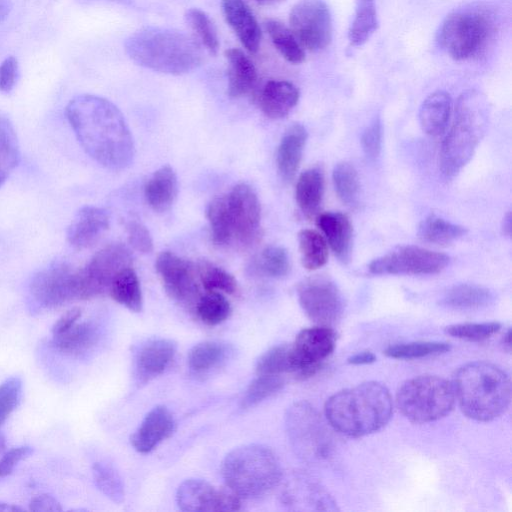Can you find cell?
I'll use <instances>...</instances> for the list:
<instances>
[{
  "label": "cell",
  "instance_id": "62",
  "mask_svg": "<svg viewBox=\"0 0 512 512\" xmlns=\"http://www.w3.org/2000/svg\"><path fill=\"white\" fill-rule=\"evenodd\" d=\"M6 449V438L3 433H0V455L4 453Z\"/></svg>",
  "mask_w": 512,
  "mask_h": 512
},
{
  "label": "cell",
  "instance_id": "28",
  "mask_svg": "<svg viewBox=\"0 0 512 512\" xmlns=\"http://www.w3.org/2000/svg\"><path fill=\"white\" fill-rule=\"evenodd\" d=\"M452 100L442 90L428 95L419 110V122L422 130L431 136H439L446 130L451 114Z\"/></svg>",
  "mask_w": 512,
  "mask_h": 512
},
{
  "label": "cell",
  "instance_id": "27",
  "mask_svg": "<svg viewBox=\"0 0 512 512\" xmlns=\"http://www.w3.org/2000/svg\"><path fill=\"white\" fill-rule=\"evenodd\" d=\"M144 192L147 203L155 212L168 211L178 193V180L173 168L165 165L155 171L146 183Z\"/></svg>",
  "mask_w": 512,
  "mask_h": 512
},
{
  "label": "cell",
  "instance_id": "13",
  "mask_svg": "<svg viewBox=\"0 0 512 512\" xmlns=\"http://www.w3.org/2000/svg\"><path fill=\"white\" fill-rule=\"evenodd\" d=\"M298 301L307 317L317 325L331 327L343 313V300L335 283L327 277L314 276L297 288Z\"/></svg>",
  "mask_w": 512,
  "mask_h": 512
},
{
  "label": "cell",
  "instance_id": "38",
  "mask_svg": "<svg viewBox=\"0 0 512 512\" xmlns=\"http://www.w3.org/2000/svg\"><path fill=\"white\" fill-rule=\"evenodd\" d=\"M20 160L16 132L10 120L0 113V187Z\"/></svg>",
  "mask_w": 512,
  "mask_h": 512
},
{
  "label": "cell",
  "instance_id": "59",
  "mask_svg": "<svg viewBox=\"0 0 512 512\" xmlns=\"http://www.w3.org/2000/svg\"><path fill=\"white\" fill-rule=\"evenodd\" d=\"M512 216H511V212H507V214L504 216L503 218V222H502V230H503V233L510 237L511 235V230H512Z\"/></svg>",
  "mask_w": 512,
  "mask_h": 512
},
{
  "label": "cell",
  "instance_id": "36",
  "mask_svg": "<svg viewBox=\"0 0 512 512\" xmlns=\"http://www.w3.org/2000/svg\"><path fill=\"white\" fill-rule=\"evenodd\" d=\"M355 15L348 30L352 46H361L369 40L378 28L375 0H355Z\"/></svg>",
  "mask_w": 512,
  "mask_h": 512
},
{
  "label": "cell",
  "instance_id": "48",
  "mask_svg": "<svg viewBox=\"0 0 512 512\" xmlns=\"http://www.w3.org/2000/svg\"><path fill=\"white\" fill-rule=\"evenodd\" d=\"M256 269L262 275L271 278L286 276L290 270L287 251L280 246L266 247L257 259Z\"/></svg>",
  "mask_w": 512,
  "mask_h": 512
},
{
  "label": "cell",
  "instance_id": "60",
  "mask_svg": "<svg viewBox=\"0 0 512 512\" xmlns=\"http://www.w3.org/2000/svg\"><path fill=\"white\" fill-rule=\"evenodd\" d=\"M24 509L10 503L0 502V512H21Z\"/></svg>",
  "mask_w": 512,
  "mask_h": 512
},
{
  "label": "cell",
  "instance_id": "22",
  "mask_svg": "<svg viewBox=\"0 0 512 512\" xmlns=\"http://www.w3.org/2000/svg\"><path fill=\"white\" fill-rule=\"evenodd\" d=\"M224 17L244 48L254 54L259 50L262 32L250 9L243 0H221Z\"/></svg>",
  "mask_w": 512,
  "mask_h": 512
},
{
  "label": "cell",
  "instance_id": "31",
  "mask_svg": "<svg viewBox=\"0 0 512 512\" xmlns=\"http://www.w3.org/2000/svg\"><path fill=\"white\" fill-rule=\"evenodd\" d=\"M230 347L220 341H204L194 345L188 353V366L195 374H206L218 368L229 358Z\"/></svg>",
  "mask_w": 512,
  "mask_h": 512
},
{
  "label": "cell",
  "instance_id": "49",
  "mask_svg": "<svg viewBox=\"0 0 512 512\" xmlns=\"http://www.w3.org/2000/svg\"><path fill=\"white\" fill-rule=\"evenodd\" d=\"M500 329L501 324L498 322H485L453 324L447 326L445 331L450 336L458 339L480 342L490 338Z\"/></svg>",
  "mask_w": 512,
  "mask_h": 512
},
{
  "label": "cell",
  "instance_id": "1",
  "mask_svg": "<svg viewBox=\"0 0 512 512\" xmlns=\"http://www.w3.org/2000/svg\"><path fill=\"white\" fill-rule=\"evenodd\" d=\"M67 119L84 151L110 170H123L134 159L133 137L121 111L96 95L75 96L66 106Z\"/></svg>",
  "mask_w": 512,
  "mask_h": 512
},
{
  "label": "cell",
  "instance_id": "2",
  "mask_svg": "<svg viewBox=\"0 0 512 512\" xmlns=\"http://www.w3.org/2000/svg\"><path fill=\"white\" fill-rule=\"evenodd\" d=\"M393 413L387 387L367 381L333 394L325 404L330 426L349 437H361L383 428Z\"/></svg>",
  "mask_w": 512,
  "mask_h": 512
},
{
  "label": "cell",
  "instance_id": "16",
  "mask_svg": "<svg viewBox=\"0 0 512 512\" xmlns=\"http://www.w3.org/2000/svg\"><path fill=\"white\" fill-rule=\"evenodd\" d=\"M240 498L227 486L216 488L202 479L185 480L176 493L179 509L189 512L237 511Z\"/></svg>",
  "mask_w": 512,
  "mask_h": 512
},
{
  "label": "cell",
  "instance_id": "56",
  "mask_svg": "<svg viewBox=\"0 0 512 512\" xmlns=\"http://www.w3.org/2000/svg\"><path fill=\"white\" fill-rule=\"evenodd\" d=\"M82 315V310L79 307H73L67 310L61 317L54 323L52 327L53 336L59 335L71 326H73Z\"/></svg>",
  "mask_w": 512,
  "mask_h": 512
},
{
  "label": "cell",
  "instance_id": "5",
  "mask_svg": "<svg viewBox=\"0 0 512 512\" xmlns=\"http://www.w3.org/2000/svg\"><path fill=\"white\" fill-rule=\"evenodd\" d=\"M498 30V17L486 3H472L449 13L438 32L441 48L454 60L478 58Z\"/></svg>",
  "mask_w": 512,
  "mask_h": 512
},
{
  "label": "cell",
  "instance_id": "26",
  "mask_svg": "<svg viewBox=\"0 0 512 512\" xmlns=\"http://www.w3.org/2000/svg\"><path fill=\"white\" fill-rule=\"evenodd\" d=\"M227 61L228 94L239 98L249 93L257 82V70L251 59L238 48L225 51Z\"/></svg>",
  "mask_w": 512,
  "mask_h": 512
},
{
  "label": "cell",
  "instance_id": "11",
  "mask_svg": "<svg viewBox=\"0 0 512 512\" xmlns=\"http://www.w3.org/2000/svg\"><path fill=\"white\" fill-rule=\"evenodd\" d=\"M449 260L444 253L406 245L374 259L368 269L375 275H431L444 270Z\"/></svg>",
  "mask_w": 512,
  "mask_h": 512
},
{
  "label": "cell",
  "instance_id": "14",
  "mask_svg": "<svg viewBox=\"0 0 512 512\" xmlns=\"http://www.w3.org/2000/svg\"><path fill=\"white\" fill-rule=\"evenodd\" d=\"M335 345L336 333L331 327L317 325L301 330L290 345L291 373L301 378L314 375Z\"/></svg>",
  "mask_w": 512,
  "mask_h": 512
},
{
  "label": "cell",
  "instance_id": "41",
  "mask_svg": "<svg viewBox=\"0 0 512 512\" xmlns=\"http://www.w3.org/2000/svg\"><path fill=\"white\" fill-rule=\"evenodd\" d=\"M451 346L440 341H417L390 345L384 354L394 359H418L431 355H439L450 350Z\"/></svg>",
  "mask_w": 512,
  "mask_h": 512
},
{
  "label": "cell",
  "instance_id": "35",
  "mask_svg": "<svg viewBox=\"0 0 512 512\" xmlns=\"http://www.w3.org/2000/svg\"><path fill=\"white\" fill-rule=\"evenodd\" d=\"M264 26L274 47L286 61L292 64H300L305 60L304 48L290 28L275 19L266 20Z\"/></svg>",
  "mask_w": 512,
  "mask_h": 512
},
{
  "label": "cell",
  "instance_id": "50",
  "mask_svg": "<svg viewBox=\"0 0 512 512\" xmlns=\"http://www.w3.org/2000/svg\"><path fill=\"white\" fill-rule=\"evenodd\" d=\"M22 396V380L17 376L0 384V427L18 406Z\"/></svg>",
  "mask_w": 512,
  "mask_h": 512
},
{
  "label": "cell",
  "instance_id": "34",
  "mask_svg": "<svg viewBox=\"0 0 512 512\" xmlns=\"http://www.w3.org/2000/svg\"><path fill=\"white\" fill-rule=\"evenodd\" d=\"M467 230L465 227L454 224L434 214L426 217L418 229L419 238L435 245L446 246L463 237Z\"/></svg>",
  "mask_w": 512,
  "mask_h": 512
},
{
  "label": "cell",
  "instance_id": "32",
  "mask_svg": "<svg viewBox=\"0 0 512 512\" xmlns=\"http://www.w3.org/2000/svg\"><path fill=\"white\" fill-rule=\"evenodd\" d=\"M98 340V329L92 322H76L65 332L53 336L54 346L61 352L80 355L91 349Z\"/></svg>",
  "mask_w": 512,
  "mask_h": 512
},
{
  "label": "cell",
  "instance_id": "39",
  "mask_svg": "<svg viewBox=\"0 0 512 512\" xmlns=\"http://www.w3.org/2000/svg\"><path fill=\"white\" fill-rule=\"evenodd\" d=\"M198 318L206 325L215 326L224 322L231 313L226 297L218 291H206L195 304Z\"/></svg>",
  "mask_w": 512,
  "mask_h": 512
},
{
  "label": "cell",
  "instance_id": "53",
  "mask_svg": "<svg viewBox=\"0 0 512 512\" xmlns=\"http://www.w3.org/2000/svg\"><path fill=\"white\" fill-rule=\"evenodd\" d=\"M32 452L29 446H19L3 453L0 457V478L10 475L18 463Z\"/></svg>",
  "mask_w": 512,
  "mask_h": 512
},
{
  "label": "cell",
  "instance_id": "63",
  "mask_svg": "<svg viewBox=\"0 0 512 512\" xmlns=\"http://www.w3.org/2000/svg\"><path fill=\"white\" fill-rule=\"evenodd\" d=\"M260 4H264V5H272V4H276V3H279L283 0H254Z\"/></svg>",
  "mask_w": 512,
  "mask_h": 512
},
{
  "label": "cell",
  "instance_id": "23",
  "mask_svg": "<svg viewBox=\"0 0 512 512\" xmlns=\"http://www.w3.org/2000/svg\"><path fill=\"white\" fill-rule=\"evenodd\" d=\"M316 224L336 257L343 263L348 262L353 239V228L349 218L340 212H324L317 216Z\"/></svg>",
  "mask_w": 512,
  "mask_h": 512
},
{
  "label": "cell",
  "instance_id": "20",
  "mask_svg": "<svg viewBox=\"0 0 512 512\" xmlns=\"http://www.w3.org/2000/svg\"><path fill=\"white\" fill-rule=\"evenodd\" d=\"M109 225L110 217L105 209L84 206L68 226L67 241L78 250L90 248L100 240Z\"/></svg>",
  "mask_w": 512,
  "mask_h": 512
},
{
  "label": "cell",
  "instance_id": "54",
  "mask_svg": "<svg viewBox=\"0 0 512 512\" xmlns=\"http://www.w3.org/2000/svg\"><path fill=\"white\" fill-rule=\"evenodd\" d=\"M19 66L14 56H9L0 64V91L3 93L10 92L18 78Z\"/></svg>",
  "mask_w": 512,
  "mask_h": 512
},
{
  "label": "cell",
  "instance_id": "25",
  "mask_svg": "<svg viewBox=\"0 0 512 512\" xmlns=\"http://www.w3.org/2000/svg\"><path fill=\"white\" fill-rule=\"evenodd\" d=\"M259 100L261 109L268 118L281 119L297 105L299 90L289 81L271 80L263 87Z\"/></svg>",
  "mask_w": 512,
  "mask_h": 512
},
{
  "label": "cell",
  "instance_id": "37",
  "mask_svg": "<svg viewBox=\"0 0 512 512\" xmlns=\"http://www.w3.org/2000/svg\"><path fill=\"white\" fill-rule=\"evenodd\" d=\"M298 243L305 269L312 271L326 264L328 244L322 234L312 229H303L298 233Z\"/></svg>",
  "mask_w": 512,
  "mask_h": 512
},
{
  "label": "cell",
  "instance_id": "15",
  "mask_svg": "<svg viewBox=\"0 0 512 512\" xmlns=\"http://www.w3.org/2000/svg\"><path fill=\"white\" fill-rule=\"evenodd\" d=\"M30 293L38 304L46 308L78 300L76 270L65 262L54 263L34 275Z\"/></svg>",
  "mask_w": 512,
  "mask_h": 512
},
{
  "label": "cell",
  "instance_id": "17",
  "mask_svg": "<svg viewBox=\"0 0 512 512\" xmlns=\"http://www.w3.org/2000/svg\"><path fill=\"white\" fill-rule=\"evenodd\" d=\"M155 268L166 293L172 299L183 304H196L200 289L192 262L164 251L157 257Z\"/></svg>",
  "mask_w": 512,
  "mask_h": 512
},
{
  "label": "cell",
  "instance_id": "51",
  "mask_svg": "<svg viewBox=\"0 0 512 512\" xmlns=\"http://www.w3.org/2000/svg\"><path fill=\"white\" fill-rule=\"evenodd\" d=\"M382 145V124L379 117H375L365 128L361 136V146L365 156L376 159L381 151Z\"/></svg>",
  "mask_w": 512,
  "mask_h": 512
},
{
  "label": "cell",
  "instance_id": "8",
  "mask_svg": "<svg viewBox=\"0 0 512 512\" xmlns=\"http://www.w3.org/2000/svg\"><path fill=\"white\" fill-rule=\"evenodd\" d=\"M400 412L413 423H428L445 417L455 404L452 383L436 375L406 380L396 394Z\"/></svg>",
  "mask_w": 512,
  "mask_h": 512
},
{
  "label": "cell",
  "instance_id": "4",
  "mask_svg": "<svg viewBox=\"0 0 512 512\" xmlns=\"http://www.w3.org/2000/svg\"><path fill=\"white\" fill-rule=\"evenodd\" d=\"M451 383L455 401L470 419L480 422L494 420L510 405V377L493 363H467L455 372Z\"/></svg>",
  "mask_w": 512,
  "mask_h": 512
},
{
  "label": "cell",
  "instance_id": "12",
  "mask_svg": "<svg viewBox=\"0 0 512 512\" xmlns=\"http://www.w3.org/2000/svg\"><path fill=\"white\" fill-rule=\"evenodd\" d=\"M290 30L304 49L326 48L332 39V18L323 0H299L289 14Z\"/></svg>",
  "mask_w": 512,
  "mask_h": 512
},
{
  "label": "cell",
  "instance_id": "29",
  "mask_svg": "<svg viewBox=\"0 0 512 512\" xmlns=\"http://www.w3.org/2000/svg\"><path fill=\"white\" fill-rule=\"evenodd\" d=\"M494 301L493 292L477 284H458L449 288L441 299L445 307L460 311L478 310Z\"/></svg>",
  "mask_w": 512,
  "mask_h": 512
},
{
  "label": "cell",
  "instance_id": "6",
  "mask_svg": "<svg viewBox=\"0 0 512 512\" xmlns=\"http://www.w3.org/2000/svg\"><path fill=\"white\" fill-rule=\"evenodd\" d=\"M487 121L485 98L476 90L463 92L456 103L453 124L441 145L439 168L445 178L454 177L472 158Z\"/></svg>",
  "mask_w": 512,
  "mask_h": 512
},
{
  "label": "cell",
  "instance_id": "61",
  "mask_svg": "<svg viewBox=\"0 0 512 512\" xmlns=\"http://www.w3.org/2000/svg\"><path fill=\"white\" fill-rule=\"evenodd\" d=\"M510 335H511V331L510 329L507 330L506 334L504 335L503 337V345H504V348L507 350V351H510V348H511V344H510Z\"/></svg>",
  "mask_w": 512,
  "mask_h": 512
},
{
  "label": "cell",
  "instance_id": "47",
  "mask_svg": "<svg viewBox=\"0 0 512 512\" xmlns=\"http://www.w3.org/2000/svg\"><path fill=\"white\" fill-rule=\"evenodd\" d=\"M257 375L281 376L292 372L290 361V345H277L263 353L256 362Z\"/></svg>",
  "mask_w": 512,
  "mask_h": 512
},
{
  "label": "cell",
  "instance_id": "3",
  "mask_svg": "<svg viewBox=\"0 0 512 512\" xmlns=\"http://www.w3.org/2000/svg\"><path fill=\"white\" fill-rule=\"evenodd\" d=\"M125 51L135 63L160 73L181 75L203 61L201 44L186 33L164 27H147L128 37Z\"/></svg>",
  "mask_w": 512,
  "mask_h": 512
},
{
  "label": "cell",
  "instance_id": "18",
  "mask_svg": "<svg viewBox=\"0 0 512 512\" xmlns=\"http://www.w3.org/2000/svg\"><path fill=\"white\" fill-rule=\"evenodd\" d=\"M226 197L233 238L242 245H251L258 238L261 217L255 191L249 185L240 183Z\"/></svg>",
  "mask_w": 512,
  "mask_h": 512
},
{
  "label": "cell",
  "instance_id": "43",
  "mask_svg": "<svg viewBox=\"0 0 512 512\" xmlns=\"http://www.w3.org/2000/svg\"><path fill=\"white\" fill-rule=\"evenodd\" d=\"M200 283L206 291L235 294L238 290L236 279L223 268L208 261H201L197 268Z\"/></svg>",
  "mask_w": 512,
  "mask_h": 512
},
{
  "label": "cell",
  "instance_id": "30",
  "mask_svg": "<svg viewBox=\"0 0 512 512\" xmlns=\"http://www.w3.org/2000/svg\"><path fill=\"white\" fill-rule=\"evenodd\" d=\"M324 193V177L318 168L304 171L298 178L295 189L297 204L302 213L307 217H313L322 202Z\"/></svg>",
  "mask_w": 512,
  "mask_h": 512
},
{
  "label": "cell",
  "instance_id": "21",
  "mask_svg": "<svg viewBox=\"0 0 512 512\" xmlns=\"http://www.w3.org/2000/svg\"><path fill=\"white\" fill-rule=\"evenodd\" d=\"M175 429V421L165 406L154 407L131 436V445L139 453H149L169 438Z\"/></svg>",
  "mask_w": 512,
  "mask_h": 512
},
{
  "label": "cell",
  "instance_id": "19",
  "mask_svg": "<svg viewBox=\"0 0 512 512\" xmlns=\"http://www.w3.org/2000/svg\"><path fill=\"white\" fill-rule=\"evenodd\" d=\"M176 343L167 338H152L143 342L135 353V377L141 384L162 374L173 361Z\"/></svg>",
  "mask_w": 512,
  "mask_h": 512
},
{
  "label": "cell",
  "instance_id": "33",
  "mask_svg": "<svg viewBox=\"0 0 512 512\" xmlns=\"http://www.w3.org/2000/svg\"><path fill=\"white\" fill-rule=\"evenodd\" d=\"M109 293L119 304L130 311L140 312L143 307V297L138 276L132 267L121 270L113 279Z\"/></svg>",
  "mask_w": 512,
  "mask_h": 512
},
{
  "label": "cell",
  "instance_id": "57",
  "mask_svg": "<svg viewBox=\"0 0 512 512\" xmlns=\"http://www.w3.org/2000/svg\"><path fill=\"white\" fill-rule=\"evenodd\" d=\"M376 360V356L370 351H362L347 359L353 365L370 364Z\"/></svg>",
  "mask_w": 512,
  "mask_h": 512
},
{
  "label": "cell",
  "instance_id": "42",
  "mask_svg": "<svg viewBox=\"0 0 512 512\" xmlns=\"http://www.w3.org/2000/svg\"><path fill=\"white\" fill-rule=\"evenodd\" d=\"M332 179L340 200L346 205H354L360 189L359 176L354 166L348 162L336 164L332 172Z\"/></svg>",
  "mask_w": 512,
  "mask_h": 512
},
{
  "label": "cell",
  "instance_id": "52",
  "mask_svg": "<svg viewBox=\"0 0 512 512\" xmlns=\"http://www.w3.org/2000/svg\"><path fill=\"white\" fill-rule=\"evenodd\" d=\"M126 229L128 242L136 251L143 254L153 251V240L146 226L137 221H130Z\"/></svg>",
  "mask_w": 512,
  "mask_h": 512
},
{
  "label": "cell",
  "instance_id": "44",
  "mask_svg": "<svg viewBox=\"0 0 512 512\" xmlns=\"http://www.w3.org/2000/svg\"><path fill=\"white\" fill-rule=\"evenodd\" d=\"M95 485L107 498L115 503L124 499V485L117 470L109 463L96 462L92 467Z\"/></svg>",
  "mask_w": 512,
  "mask_h": 512
},
{
  "label": "cell",
  "instance_id": "10",
  "mask_svg": "<svg viewBox=\"0 0 512 512\" xmlns=\"http://www.w3.org/2000/svg\"><path fill=\"white\" fill-rule=\"evenodd\" d=\"M290 440L306 459H324L332 450V435L319 413L307 402L293 404L286 416Z\"/></svg>",
  "mask_w": 512,
  "mask_h": 512
},
{
  "label": "cell",
  "instance_id": "24",
  "mask_svg": "<svg viewBox=\"0 0 512 512\" xmlns=\"http://www.w3.org/2000/svg\"><path fill=\"white\" fill-rule=\"evenodd\" d=\"M307 141V131L301 124L291 125L284 133L277 149V168L284 181H291L298 171Z\"/></svg>",
  "mask_w": 512,
  "mask_h": 512
},
{
  "label": "cell",
  "instance_id": "7",
  "mask_svg": "<svg viewBox=\"0 0 512 512\" xmlns=\"http://www.w3.org/2000/svg\"><path fill=\"white\" fill-rule=\"evenodd\" d=\"M228 488L240 497H259L281 480L282 469L275 453L262 444H247L230 451L221 465Z\"/></svg>",
  "mask_w": 512,
  "mask_h": 512
},
{
  "label": "cell",
  "instance_id": "58",
  "mask_svg": "<svg viewBox=\"0 0 512 512\" xmlns=\"http://www.w3.org/2000/svg\"><path fill=\"white\" fill-rule=\"evenodd\" d=\"M12 9V3L10 0H0V22L4 20Z\"/></svg>",
  "mask_w": 512,
  "mask_h": 512
},
{
  "label": "cell",
  "instance_id": "40",
  "mask_svg": "<svg viewBox=\"0 0 512 512\" xmlns=\"http://www.w3.org/2000/svg\"><path fill=\"white\" fill-rule=\"evenodd\" d=\"M213 242L216 245H226L233 238L227 197L213 199L207 209Z\"/></svg>",
  "mask_w": 512,
  "mask_h": 512
},
{
  "label": "cell",
  "instance_id": "45",
  "mask_svg": "<svg viewBox=\"0 0 512 512\" xmlns=\"http://www.w3.org/2000/svg\"><path fill=\"white\" fill-rule=\"evenodd\" d=\"M186 21L196 34L206 50L215 55L219 49V39L217 30L210 17L202 10L197 8L189 9L185 15Z\"/></svg>",
  "mask_w": 512,
  "mask_h": 512
},
{
  "label": "cell",
  "instance_id": "46",
  "mask_svg": "<svg viewBox=\"0 0 512 512\" xmlns=\"http://www.w3.org/2000/svg\"><path fill=\"white\" fill-rule=\"evenodd\" d=\"M285 384L281 376L258 375L247 387L241 399L242 409L254 407L279 392Z\"/></svg>",
  "mask_w": 512,
  "mask_h": 512
},
{
  "label": "cell",
  "instance_id": "9",
  "mask_svg": "<svg viewBox=\"0 0 512 512\" xmlns=\"http://www.w3.org/2000/svg\"><path fill=\"white\" fill-rule=\"evenodd\" d=\"M132 263V254L124 244L104 246L84 267L76 270L77 299L87 300L109 292L116 275L132 267Z\"/></svg>",
  "mask_w": 512,
  "mask_h": 512
},
{
  "label": "cell",
  "instance_id": "55",
  "mask_svg": "<svg viewBox=\"0 0 512 512\" xmlns=\"http://www.w3.org/2000/svg\"><path fill=\"white\" fill-rule=\"evenodd\" d=\"M29 509L34 512H60L63 510L61 503L49 494L33 497L29 503Z\"/></svg>",
  "mask_w": 512,
  "mask_h": 512
}]
</instances>
